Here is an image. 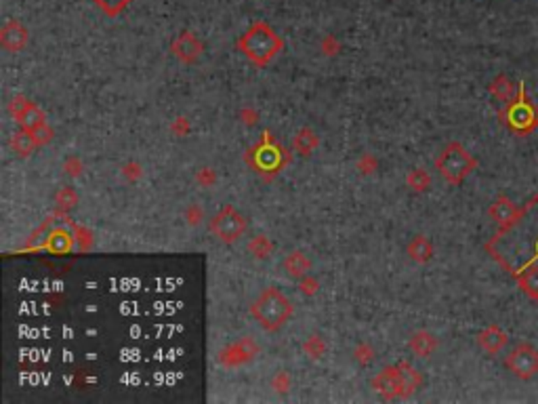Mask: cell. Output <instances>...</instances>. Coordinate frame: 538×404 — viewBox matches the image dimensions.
Here are the masks:
<instances>
[{
  "label": "cell",
  "instance_id": "obj_1",
  "mask_svg": "<svg viewBox=\"0 0 538 404\" xmlns=\"http://www.w3.org/2000/svg\"><path fill=\"white\" fill-rule=\"evenodd\" d=\"M488 253L538 303V192L490 238Z\"/></svg>",
  "mask_w": 538,
  "mask_h": 404
},
{
  "label": "cell",
  "instance_id": "obj_2",
  "mask_svg": "<svg viewBox=\"0 0 538 404\" xmlns=\"http://www.w3.org/2000/svg\"><path fill=\"white\" fill-rule=\"evenodd\" d=\"M238 49L244 53L249 61H253L259 67L269 65L284 49V40L278 36V32L265 24V22H255L240 38H238Z\"/></svg>",
  "mask_w": 538,
  "mask_h": 404
},
{
  "label": "cell",
  "instance_id": "obj_3",
  "mask_svg": "<svg viewBox=\"0 0 538 404\" xmlns=\"http://www.w3.org/2000/svg\"><path fill=\"white\" fill-rule=\"evenodd\" d=\"M292 314H294L292 301L278 286L263 289L251 305V316L259 322L261 329L269 333L280 331L292 318Z\"/></svg>",
  "mask_w": 538,
  "mask_h": 404
},
{
  "label": "cell",
  "instance_id": "obj_4",
  "mask_svg": "<svg viewBox=\"0 0 538 404\" xmlns=\"http://www.w3.org/2000/svg\"><path fill=\"white\" fill-rule=\"evenodd\" d=\"M423 383L421 373L410 362H398L394 366L383 369L372 377V387L383 398H404L414 394Z\"/></svg>",
  "mask_w": 538,
  "mask_h": 404
},
{
  "label": "cell",
  "instance_id": "obj_5",
  "mask_svg": "<svg viewBox=\"0 0 538 404\" xmlns=\"http://www.w3.org/2000/svg\"><path fill=\"white\" fill-rule=\"evenodd\" d=\"M435 167L448 184L458 186V184H463L465 177L476 169V160L463 145L454 141L442 150V154L435 160Z\"/></svg>",
  "mask_w": 538,
  "mask_h": 404
},
{
  "label": "cell",
  "instance_id": "obj_6",
  "mask_svg": "<svg viewBox=\"0 0 538 404\" xmlns=\"http://www.w3.org/2000/svg\"><path fill=\"white\" fill-rule=\"evenodd\" d=\"M210 232L217 240L225 242V245H234L246 232V219L236 207L225 204L210 219Z\"/></svg>",
  "mask_w": 538,
  "mask_h": 404
},
{
  "label": "cell",
  "instance_id": "obj_7",
  "mask_svg": "<svg viewBox=\"0 0 538 404\" xmlns=\"http://www.w3.org/2000/svg\"><path fill=\"white\" fill-rule=\"evenodd\" d=\"M505 122L509 124L511 131H517V133H530L538 127V108L528 99L523 83L519 85L517 102H511L505 114Z\"/></svg>",
  "mask_w": 538,
  "mask_h": 404
},
{
  "label": "cell",
  "instance_id": "obj_8",
  "mask_svg": "<svg viewBox=\"0 0 538 404\" xmlns=\"http://www.w3.org/2000/svg\"><path fill=\"white\" fill-rule=\"evenodd\" d=\"M259 352H261V348L253 337H240L232 344H227L217 354V362L225 369H236V366L253 362L259 356Z\"/></svg>",
  "mask_w": 538,
  "mask_h": 404
},
{
  "label": "cell",
  "instance_id": "obj_9",
  "mask_svg": "<svg viewBox=\"0 0 538 404\" xmlns=\"http://www.w3.org/2000/svg\"><path fill=\"white\" fill-rule=\"evenodd\" d=\"M9 112H11V116L17 120V124H19L22 129L30 131V133H34L36 129H40L42 124H47L44 112H42L34 102H30V99L24 97V95H15V97L11 99Z\"/></svg>",
  "mask_w": 538,
  "mask_h": 404
},
{
  "label": "cell",
  "instance_id": "obj_10",
  "mask_svg": "<svg viewBox=\"0 0 538 404\" xmlns=\"http://www.w3.org/2000/svg\"><path fill=\"white\" fill-rule=\"evenodd\" d=\"M507 366L511 373H515L521 379H528L532 375L538 373V352L532 346H519L515 348L509 358H507Z\"/></svg>",
  "mask_w": 538,
  "mask_h": 404
},
{
  "label": "cell",
  "instance_id": "obj_11",
  "mask_svg": "<svg viewBox=\"0 0 538 404\" xmlns=\"http://www.w3.org/2000/svg\"><path fill=\"white\" fill-rule=\"evenodd\" d=\"M171 51L173 55L181 61V63H196L202 53H204V42L190 30L181 32L173 42H171Z\"/></svg>",
  "mask_w": 538,
  "mask_h": 404
},
{
  "label": "cell",
  "instance_id": "obj_12",
  "mask_svg": "<svg viewBox=\"0 0 538 404\" xmlns=\"http://www.w3.org/2000/svg\"><path fill=\"white\" fill-rule=\"evenodd\" d=\"M28 36L30 34H28L26 26L19 24L17 19H11L3 26V30H0V47L9 53H19L26 49Z\"/></svg>",
  "mask_w": 538,
  "mask_h": 404
},
{
  "label": "cell",
  "instance_id": "obj_13",
  "mask_svg": "<svg viewBox=\"0 0 538 404\" xmlns=\"http://www.w3.org/2000/svg\"><path fill=\"white\" fill-rule=\"evenodd\" d=\"M282 266L288 272V276H292V278H305L312 272V259L301 251H292L290 255H286Z\"/></svg>",
  "mask_w": 538,
  "mask_h": 404
},
{
  "label": "cell",
  "instance_id": "obj_14",
  "mask_svg": "<svg viewBox=\"0 0 538 404\" xmlns=\"http://www.w3.org/2000/svg\"><path fill=\"white\" fill-rule=\"evenodd\" d=\"M408 346H410L412 354H417L421 358H429L433 354V350L437 348V339L429 331H417V333H412Z\"/></svg>",
  "mask_w": 538,
  "mask_h": 404
},
{
  "label": "cell",
  "instance_id": "obj_15",
  "mask_svg": "<svg viewBox=\"0 0 538 404\" xmlns=\"http://www.w3.org/2000/svg\"><path fill=\"white\" fill-rule=\"evenodd\" d=\"M406 251H408V257L412 261H417V264H427L431 259V255H433V247H431V242L425 236H414L408 242Z\"/></svg>",
  "mask_w": 538,
  "mask_h": 404
},
{
  "label": "cell",
  "instance_id": "obj_16",
  "mask_svg": "<svg viewBox=\"0 0 538 404\" xmlns=\"http://www.w3.org/2000/svg\"><path fill=\"white\" fill-rule=\"evenodd\" d=\"M478 344L488 352V354H496L505 344H507V335L498 329V327H488L480 337Z\"/></svg>",
  "mask_w": 538,
  "mask_h": 404
},
{
  "label": "cell",
  "instance_id": "obj_17",
  "mask_svg": "<svg viewBox=\"0 0 538 404\" xmlns=\"http://www.w3.org/2000/svg\"><path fill=\"white\" fill-rule=\"evenodd\" d=\"M72 242H74V236L67 232V229H55L49 234V240H47V247L57 253V255H63L72 249Z\"/></svg>",
  "mask_w": 538,
  "mask_h": 404
},
{
  "label": "cell",
  "instance_id": "obj_18",
  "mask_svg": "<svg viewBox=\"0 0 538 404\" xmlns=\"http://www.w3.org/2000/svg\"><path fill=\"white\" fill-rule=\"evenodd\" d=\"M11 147H13V152L15 154H19V156H30L32 152H34V147H38V143H36V139H34V135L30 133V131H26V129H22V131H17L13 137H11Z\"/></svg>",
  "mask_w": 538,
  "mask_h": 404
},
{
  "label": "cell",
  "instance_id": "obj_19",
  "mask_svg": "<svg viewBox=\"0 0 538 404\" xmlns=\"http://www.w3.org/2000/svg\"><path fill=\"white\" fill-rule=\"evenodd\" d=\"M318 145V135L312 129H301L294 137V150L301 156H312V152Z\"/></svg>",
  "mask_w": 538,
  "mask_h": 404
},
{
  "label": "cell",
  "instance_id": "obj_20",
  "mask_svg": "<svg viewBox=\"0 0 538 404\" xmlns=\"http://www.w3.org/2000/svg\"><path fill=\"white\" fill-rule=\"evenodd\" d=\"M91 3L99 11H103L108 17H118L120 13H124L131 7L133 0H91Z\"/></svg>",
  "mask_w": 538,
  "mask_h": 404
},
{
  "label": "cell",
  "instance_id": "obj_21",
  "mask_svg": "<svg viewBox=\"0 0 538 404\" xmlns=\"http://www.w3.org/2000/svg\"><path fill=\"white\" fill-rule=\"evenodd\" d=\"M249 251L255 259H267L274 253V245H271V240L265 238V236H255L249 242Z\"/></svg>",
  "mask_w": 538,
  "mask_h": 404
},
{
  "label": "cell",
  "instance_id": "obj_22",
  "mask_svg": "<svg viewBox=\"0 0 538 404\" xmlns=\"http://www.w3.org/2000/svg\"><path fill=\"white\" fill-rule=\"evenodd\" d=\"M303 352L310 356L312 360H318V358H322L324 356V352H326V344H324V339L322 337H318V335H312V337H307L305 339V344H303Z\"/></svg>",
  "mask_w": 538,
  "mask_h": 404
},
{
  "label": "cell",
  "instance_id": "obj_23",
  "mask_svg": "<svg viewBox=\"0 0 538 404\" xmlns=\"http://www.w3.org/2000/svg\"><path fill=\"white\" fill-rule=\"evenodd\" d=\"M513 213H515V209H513V204H511L507 198H498V200L494 202L492 211H490V215H492L496 221H501V223L509 221V219L513 217Z\"/></svg>",
  "mask_w": 538,
  "mask_h": 404
},
{
  "label": "cell",
  "instance_id": "obj_24",
  "mask_svg": "<svg viewBox=\"0 0 538 404\" xmlns=\"http://www.w3.org/2000/svg\"><path fill=\"white\" fill-rule=\"evenodd\" d=\"M408 186L414 190V192H423V190H427L429 188V184H431V177L427 175V171H423V169H414L410 175H408Z\"/></svg>",
  "mask_w": 538,
  "mask_h": 404
},
{
  "label": "cell",
  "instance_id": "obj_25",
  "mask_svg": "<svg viewBox=\"0 0 538 404\" xmlns=\"http://www.w3.org/2000/svg\"><path fill=\"white\" fill-rule=\"evenodd\" d=\"M55 202L61 211H67V209H74L76 202H78V196H76V192L72 188H61L55 196Z\"/></svg>",
  "mask_w": 538,
  "mask_h": 404
},
{
  "label": "cell",
  "instance_id": "obj_26",
  "mask_svg": "<svg viewBox=\"0 0 538 404\" xmlns=\"http://www.w3.org/2000/svg\"><path fill=\"white\" fill-rule=\"evenodd\" d=\"M32 135H34V139H36V143H38V145H47V143L53 139V135H55V133H53V129H51L49 124H42V127H40V129H36Z\"/></svg>",
  "mask_w": 538,
  "mask_h": 404
},
{
  "label": "cell",
  "instance_id": "obj_27",
  "mask_svg": "<svg viewBox=\"0 0 538 404\" xmlns=\"http://www.w3.org/2000/svg\"><path fill=\"white\" fill-rule=\"evenodd\" d=\"M355 360L358 362H362V364H366V362H370L372 360V354H374V350L370 348V346H366V344H362V346H358L355 348Z\"/></svg>",
  "mask_w": 538,
  "mask_h": 404
},
{
  "label": "cell",
  "instance_id": "obj_28",
  "mask_svg": "<svg viewBox=\"0 0 538 404\" xmlns=\"http://www.w3.org/2000/svg\"><path fill=\"white\" fill-rule=\"evenodd\" d=\"M316 289H318V280L316 278H310V274H307L305 278H301V291L305 295H314Z\"/></svg>",
  "mask_w": 538,
  "mask_h": 404
},
{
  "label": "cell",
  "instance_id": "obj_29",
  "mask_svg": "<svg viewBox=\"0 0 538 404\" xmlns=\"http://www.w3.org/2000/svg\"><path fill=\"white\" fill-rule=\"evenodd\" d=\"M274 385H276L278 391H288V377H286V373H280V375L274 379Z\"/></svg>",
  "mask_w": 538,
  "mask_h": 404
}]
</instances>
